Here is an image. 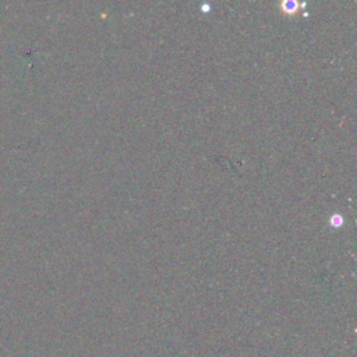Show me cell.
Instances as JSON below:
<instances>
[{"instance_id": "cell-1", "label": "cell", "mask_w": 357, "mask_h": 357, "mask_svg": "<svg viewBox=\"0 0 357 357\" xmlns=\"http://www.w3.org/2000/svg\"><path fill=\"white\" fill-rule=\"evenodd\" d=\"M283 6L286 7V11H289V10H293L296 7V3L294 1H286Z\"/></svg>"}]
</instances>
